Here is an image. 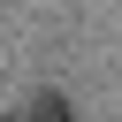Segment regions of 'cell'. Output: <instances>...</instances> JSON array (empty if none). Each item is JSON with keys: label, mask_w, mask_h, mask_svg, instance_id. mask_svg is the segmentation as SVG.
<instances>
[{"label": "cell", "mask_w": 122, "mask_h": 122, "mask_svg": "<svg viewBox=\"0 0 122 122\" xmlns=\"http://www.w3.org/2000/svg\"><path fill=\"white\" fill-rule=\"evenodd\" d=\"M15 122H69V107H53V99H46V107H30V114H15Z\"/></svg>", "instance_id": "obj_1"}]
</instances>
